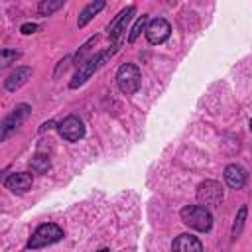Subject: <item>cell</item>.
<instances>
[{
    "instance_id": "6da1fadb",
    "label": "cell",
    "mask_w": 252,
    "mask_h": 252,
    "mask_svg": "<svg viewBox=\"0 0 252 252\" xmlns=\"http://www.w3.org/2000/svg\"><path fill=\"white\" fill-rule=\"evenodd\" d=\"M118 51V45H112L110 49H104V51H98L94 57H91L89 61H85L79 69H77V73L73 75V79H71V83H69V87L71 89H79L81 85H85L91 77H93V73H96L114 53Z\"/></svg>"
},
{
    "instance_id": "7a4b0ae2",
    "label": "cell",
    "mask_w": 252,
    "mask_h": 252,
    "mask_svg": "<svg viewBox=\"0 0 252 252\" xmlns=\"http://www.w3.org/2000/svg\"><path fill=\"white\" fill-rule=\"evenodd\" d=\"M181 220L189 226L195 228L199 232H209L213 226V217L209 213V209L201 207V205H187L181 209Z\"/></svg>"
},
{
    "instance_id": "3957f363",
    "label": "cell",
    "mask_w": 252,
    "mask_h": 252,
    "mask_svg": "<svg viewBox=\"0 0 252 252\" xmlns=\"http://www.w3.org/2000/svg\"><path fill=\"white\" fill-rule=\"evenodd\" d=\"M63 238V228L53 224V222H45V224H39L35 228V232L30 236L28 240V248L30 250H37V248H45V246H51L55 242H59Z\"/></svg>"
},
{
    "instance_id": "277c9868",
    "label": "cell",
    "mask_w": 252,
    "mask_h": 252,
    "mask_svg": "<svg viewBox=\"0 0 252 252\" xmlns=\"http://www.w3.org/2000/svg\"><path fill=\"white\" fill-rule=\"evenodd\" d=\"M140 81H142V75H140V69L134 63H124V65L118 67L116 85L124 94H134L140 89Z\"/></svg>"
},
{
    "instance_id": "5b68a950",
    "label": "cell",
    "mask_w": 252,
    "mask_h": 252,
    "mask_svg": "<svg viewBox=\"0 0 252 252\" xmlns=\"http://www.w3.org/2000/svg\"><path fill=\"white\" fill-rule=\"evenodd\" d=\"M222 197H224V191H222V185L215 179H207L203 183H199L197 187V201L201 203V207L205 209H215L222 203Z\"/></svg>"
},
{
    "instance_id": "8992f818",
    "label": "cell",
    "mask_w": 252,
    "mask_h": 252,
    "mask_svg": "<svg viewBox=\"0 0 252 252\" xmlns=\"http://www.w3.org/2000/svg\"><path fill=\"white\" fill-rule=\"evenodd\" d=\"M134 12H136V6L130 4V6H126L122 12H118V16L110 22V26H108V37H110L112 45H120V41H122V37H124V33H126V26L130 24Z\"/></svg>"
},
{
    "instance_id": "52a82bcc",
    "label": "cell",
    "mask_w": 252,
    "mask_h": 252,
    "mask_svg": "<svg viewBox=\"0 0 252 252\" xmlns=\"http://www.w3.org/2000/svg\"><path fill=\"white\" fill-rule=\"evenodd\" d=\"M57 132L63 140L67 142H79L83 136H85V124L79 116L71 114L67 118H63L59 124H57Z\"/></svg>"
},
{
    "instance_id": "ba28073f",
    "label": "cell",
    "mask_w": 252,
    "mask_h": 252,
    "mask_svg": "<svg viewBox=\"0 0 252 252\" xmlns=\"http://www.w3.org/2000/svg\"><path fill=\"white\" fill-rule=\"evenodd\" d=\"M30 110H32L30 104H18V106L2 120V126H0V140H2V142L24 122V118L30 114Z\"/></svg>"
},
{
    "instance_id": "9c48e42d",
    "label": "cell",
    "mask_w": 252,
    "mask_h": 252,
    "mask_svg": "<svg viewBox=\"0 0 252 252\" xmlns=\"http://www.w3.org/2000/svg\"><path fill=\"white\" fill-rule=\"evenodd\" d=\"M169 33H171V26H169V22L163 20V18H154V20H150L148 26H146V39H148L152 45L163 43V41L169 37Z\"/></svg>"
},
{
    "instance_id": "30bf717a",
    "label": "cell",
    "mask_w": 252,
    "mask_h": 252,
    "mask_svg": "<svg viewBox=\"0 0 252 252\" xmlns=\"http://www.w3.org/2000/svg\"><path fill=\"white\" fill-rule=\"evenodd\" d=\"M32 183H33V177L28 171H18V173H12V175H8L4 179L6 189H10L12 193H26V191H30Z\"/></svg>"
},
{
    "instance_id": "8fae6325",
    "label": "cell",
    "mask_w": 252,
    "mask_h": 252,
    "mask_svg": "<svg viewBox=\"0 0 252 252\" xmlns=\"http://www.w3.org/2000/svg\"><path fill=\"white\" fill-rule=\"evenodd\" d=\"M224 181L230 189H242L246 183V169L238 163H228L224 167Z\"/></svg>"
},
{
    "instance_id": "7c38bea8",
    "label": "cell",
    "mask_w": 252,
    "mask_h": 252,
    "mask_svg": "<svg viewBox=\"0 0 252 252\" xmlns=\"http://www.w3.org/2000/svg\"><path fill=\"white\" fill-rule=\"evenodd\" d=\"M30 77H32V67H16V71H12L8 75V79L4 81V87H6V91L14 93L20 87H24Z\"/></svg>"
},
{
    "instance_id": "4fadbf2b",
    "label": "cell",
    "mask_w": 252,
    "mask_h": 252,
    "mask_svg": "<svg viewBox=\"0 0 252 252\" xmlns=\"http://www.w3.org/2000/svg\"><path fill=\"white\" fill-rule=\"evenodd\" d=\"M171 248H173V252H203L201 240L193 234H179L173 240Z\"/></svg>"
},
{
    "instance_id": "5bb4252c",
    "label": "cell",
    "mask_w": 252,
    "mask_h": 252,
    "mask_svg": "<svg viewBox=\"0 0 252 252\" xmlns=\"http://www.w3.org/2000/svg\"><path fill=\"white\" fill-rule=\"evenodd\" d=\"M104 8V2L102 0H96V2H91V4H87L81 12H79V18H77V26L79 28H85L100 10Z\"/></svg>"
},
{
    "instance_id": "9a60e30c",
    "label": "cell",
    "mask_w": 252,
    "mask_h": 252,
    "mask_svg": "<svg viewBox=\"0 0 252 252\" xmlns=\"http://www.w3.org/2000/svg\"><path fill=\"white\" fill-rule=\"evenodd\" d=\"M49 167H51V161H49V158L43 156V154H35V156L30 159V171H32V173L43 175V173L49 171Z\"/></svg>"
},
{
    "instance_id": "2e32d148",
    "label": "cell",
    "mask_w": 252,
    "mask_h": 252,
    "mask_svg": "<svg viewBox=\"0 0 252 252\" xmlns=\"http://www.w3.org/2000/svg\"><path fill=\"white\" fill-rule=\"evenodd\" d=\"M146 24H148V14H142L138 16V20L134 22V26L130 28V33H128V43H134L138 39V35L146 30Z\"/></svg>"
},
{
    "instance_id": "e0dca14e",
    "label": "cell",
    "mask_w": 252,
    "mask_h": 252,
    "mask_svg": "<svg viewBox=\"0 0 252 252\" xmlns=\"http://www.w3.org/2000/svg\"><path fill=\"white\" fill-rule=\"evenodd\" d=\"M59 8H63V0H41L37 4V12L41 16H51L53 12H57Z\"/></svg>"
},
{
    "instance_id": "ac0fdd59",
    "label": "cell",
    "mask_w": 252,
    "mask_h": 252,
    "mask_svg": "<svg viewBox=\"0 0 252 252\" xmlns=\"http://www.w3.org/2000/svg\"><path fill=\"white\" fill-rule=\"evenodd\" d=\"M246 213H248V209H246V205H242L238 209L236 217H234V222H232V238H238L240 236V232L244 228V222H246Z\"/></svg>"
},
{
    "instance_id": "d6986e66",
    "label": "cell",
    "mask_w": 252,
    "mask_h": 252,
    "mask_svg": "<svg viewBox=\"0 0 252 252\" xmlns=\"http://www.w3.org/2000/svg\"><path fill=\"white\" fill-rule=\"evenodd\" d=\"M96 41H98V35H93V37H91V39H89V41H87V43H85V45H83V47L77 51V55H75V63H77L79 67L83 65V59H85V55H87V53L93 49V45H94Z\"/></svg>"
},
{
    "instance_id": "ffe728a7",
    "label": "cell",
    "mask_w": 252,
    "mask_h": 252,
    "mask_svg": "<svg viewBox=\"0 0 252 252\" xmlns=\"http://www.w3.org/2000/svg\"><path fill=\"white\" fill-rule=\"evenodd\" d=\"M20 57V53L18 51H10V49H2V67H6V65H10V61L14 59H18Z\"/></svg>"
},
{
    "instance_id": "44dd1931",
    "label": "cell",
    "mask_w": 252,
    "mask_h": 252,
    "mask_svg": "<svg viewBox=\"0 0 252 252\" xmlns=\"http://www.w3.org/2000/svg\"><path fill=\"white\" fill-rule=\"evenodd\" d=\"M20 32H22L24 35H30V33H35V32H37V24H33V22H28V24H24V26L20 28Z\"/></svg>"
},
{
    "instance_id": "7402d4cb",
    "label": "cell",
    "mask_w": 252,
    "mask_h": 252,
    "mask_svg": "<svg viewBox=\"0 0 252 252\" xmlns=\"http://www.w3.org/2000/svg\"><path fill=\"white\" fill-rule=\"evenodd\" d=\"M98 252H108V250H106V248H102V250H98Z\"/></svg>"
},
{
    "instance_id": "603a6c76",
    "label": "cell",
    "mask_w": 252,
    "mask_h": 252,
    "mask_svg": "<svg viewBox=\"0 0 252 252\" xmlns=\"http://www.w3.org/2000/svg\"><path fill=\"white\" fill-rule=\"evenodd\" d=\"M250 132H252V120H250Z\"/></svg>"
}]
</instances>
